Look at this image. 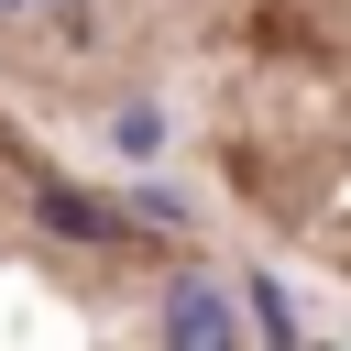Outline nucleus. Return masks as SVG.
<instances>
[{
	"mask_svg": "<svg viewBox=\"0 0 351 351\" xmlns=\"http://www.w3.org/2000/svg\"><path fill=\"white\" fill-rule=\"evenodd\" d=\"M0 11H11V0H0Z\"/></svg>",
	"mask_w": 351,
	"mask_h": 351,
	"instance_id": "nucleus-4",
	"label": "nucleus"
},
{
	"mask_svg": "<svg viewBox=\"0 0 351 351\" xmlns=\"http://www.w3.org/2000/svg\"><path fill=\"white\" fill-rule=\"evenodd\" d=\"M110 132H121V154H154V143H165V110H121Z\"/></svg>",
	"mask_w": 351,
	"mask_h": 351,
	"instance_id": "nucleus-3",
	"label": "nucleus"
},
{
	"mask_svg": "<svg viewBox=\"0 0 351 351\" xmlns=\"http://www.w3.org/2000/svg\"><path fill=\"white\" fill-rule=\"evenodd\" d=\"M44 230H66V241H121V219H110L88 186H44Z\"/></svg>",
	"mask_w": 351,
	"mask_h": 351,
	"instance_id": "nucleus-2",
	"label": "nucleus"
},
{
	"mask_svg": "<svg viewBox=\"0 0 351 351\" xmlns=\"http://www.w3.org/2000/svg\"><path fill=\"white\" fill-rule=\"evenodd\" d=\"M230 329H241L230 285H208V274H176V285H165V340H186V351H219Z\"/></svg>",
	"mask_w": 351,
	"mask_h": 351,
	"instance_id": "nucleus-1",
	"label": "nucleus"
}]
</instances>
